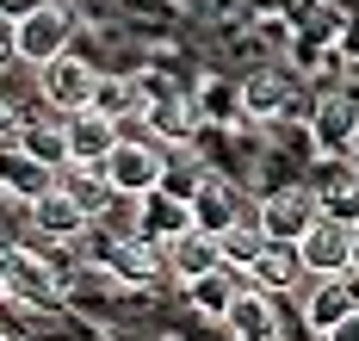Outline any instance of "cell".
<instances>
[{"instance_id":"9c48e42d","label":"cell","mask_w":359,"mask_h":341,"mask_svg":"<svg viewBox=\"0 0 359 341\" xmlns=\"http://www.w3.org/2000/svg\"><path fill=\"white\" fill-rule=\"evenodd\" d=\"M111 273H118L124 286H155L161 273H174V267H168V242H155V236H124V242H111Z\"/></svg>"},{"instance_id":"9a60e30c","label":"cell","mask_w":359,"mask_h":341,"mask_svg":"<svg viewBox=\"0 0 359 341\" xmlns=\"http://www.w3.org/2000/svg\"><path fill=\"white\" fill-rule=\"evenodd\" d=\"M149 131L161 137V143H174V149H186L198 131H205V112H198V100H186V93H174V100H161V106H149Z\"/></svg>"},{"instance_id":"d4e9b609","label":"cell","mask_w":359,"mask_h":341,"mask_svg":"<svg viewBox=\"0 0 359 341\" xmlns=\"http://www.w3.org/2000/svg\"><path fill=\"white\" fill-rule=\"evenodd\" d=\"M19 137H25V118H19V106L0 93V143H19Z\"/></svg>"},{"instance_id":"7c38bea8","label":"cell","mask_w":359,"mask_h":341,"mask_svg":"<svg viewBox=\"0 0 359 341\" xmlns=\"http://www.w3.org/2000/svg\"><path fill=\"white\" fill-rule=\"evenodd\" d=\"M32 224L50 236V242H74V236H87V211H81V199L74 192H62V187H50L43 199H32Z\"/></svg>"},{"instance_id":"2e32d148","label":"cell","mask_w":359,"mask_h":341,"mask_svg":"<svg viewBox=\"0 0 359 341\" xmlns=\"http://www.w3.org/2000/svg\"><path fill=\"white\" fill-rule=\"evenodd\" d=\"M353 310L359 304H353V292H347V279H316L310 298H304V323H310L316 335H328V329H341Z\"/></svg>"},{"instance_id":"83f0119b","label":"cell","mask_w":359,"mask_h":341,"mask_svg":"<svg viewBox=\"0 0 359 341\" xmlns=\"http://www.w3.org/2000/svg\"><path fill=\"white\" fill-rule=\"evenodd\" d=\"M323 341H359V310H353V316H347V323H341V329H328Z\"/></svg>"},{"instance_id":"4fadbf2b","label":"cell","mask_w":359,"mask_h":341,"mask_svg":"<svg viewBox=\"0 0 359 341\" xmlns=\"http://www.w3.org/2000/svg\"><path fill=\"white\" fill-rule=\"evenodd\" d=\"M0 279L13 286V292H25V298H56V273L50 261H37L32 248H19V242H0Z\"/></svg>"},{"instance_id":"30bf717a","label":"cell","mask_w":359,"mask_h":341,"mask_svg":"<svg viewBox=\"0 0 359 341\" xmlns=\"http://www.w3.org/2000/svg\"><path fill=\"white\" fill-rule=\"evenodd\" d=\"M310 137H316V149H323V161L328 155H347L359 143V100H323L316 112H310Z\"/></svg>"},{"instance_id":"ba28073f","label":"cell","mask_w":359,"mask_h":341,"mask_svg":"<svg viewBox=\"0 0 359 341\" xmlns=\"http://www.w3.org/2000/svg\"><path fill=\"white\" fill-rule=\"evenodd\" d=\"M316 199H323V218H334V224H359V161L328 155L323 180H316Z\"/></svg>"},{"instance_id":"8fae6325","label":"cell","mask_w":359,"mask_h":341,"mask_svg":"<svg viewBox=\"0 0 359 341\" xmlns=\"http://www.w3.org/2000/svg\"><path fill=\"white\" fill-rule=\"evenodd\" d=\"M69 143H74V161L106 168L111 149L124 143V131H118V118H106V112H74L69 118ZM74 161H69V168H74Z\"/></svg>"},{"instance_id":"6da1fadb","label":"cell","mask_w":359,"mask_h":341,"mask_svg":"<svg viewBox=\"0 0 359 341\" xmlns=\"http://www.w3.org/2000/svg\"><path fill=\"white\" fill-rule=\"evenodd\" d=\"M254 224L266 242H304L323 224V199H316V187H273L254 205Z\"/></svg>"},{"instance_id":"484cf974","label":"cell","mask_w":359,"mask_h":341,"mask_svg":"<svg viewBox=\"0 0 359 341\" xmlns=\"http://www.w3.org/2000/svg\"><path fill=\"white\" fill-rule=\"evenodd\" d=\"M6 62H19V19L0 13V69H6Z\"/></svg>"},{"instance_id":"ffe728a7","label":"cell","mask_w":359,"mask_h":341,"mask_svg":"<svg viewBox=\"0 0 359 341\" xmlns=\"http://www.w3.org/2000/svg\"><path fill=\"white\" fill-rule=\"evenodd\" d=\"M236 335H248V341H260V335H273V298L260 292V286H248L242 298L229 304V316H223Z\"/></svg>"},{"instance_id":"277c9868","label":"cell","mask_w":359,"mask_h":341,"mask_svg":"<svg viewBox=\"0 0 359 341\" xmlns=\"http://www.w3.org/2000/svg\"><path fill=\"white\" fill-rule=\"evenodd\" d=\"M106 180H111V192L149 199V192H161V180H168V161H161V149H149V143H118L111 161H106Z\"/></svg>"},{"instance_id":"52a82bcc","label":"cell","mask_w":359,"mask_h":341,"mask_svg":"<svg viewBox=\"0 0 359 341\" xmlns=\"http://www.w3.org/2000/svg\"><path fill=\"white\" fill-rule=\"evenodd\" d=\"M242 106H248V118H260V124H279V118L304 112V93H297V81H291V75L260 69V75L242 87Z\"/></svg>"},{"instance_id":"5b68a950","label":"cell","mask_w":359,"mask_h":341,"mask_svg":"<svg viewBox=\"0 0 359 341\" xmlns=\"http://www.w3.org/2000/svg\"><path fill=\"white\" fill-rule=\"evenodd\" d=\"M93 93H100V69L93 62H81V56H56L50 69H43V100L56 106V112H93Z\"/></svg>"},{"instance_id":"f1b7e54d","label":"cell","mask_w":359,"mask_h":341,"mask_svg":"<svg viewBox=\"0 0 359 341\" xmlns=\"http://www.w3.org/2000/svg\"><path fill=\"white\" fill-rule=\"evenodd\" d=\"M347 292H353V304H359V273H347Z\"/></svg>"},{"instance_id":"d6986e66","label":"cell","mask_w":359,"mask_h":341,"mask_svg":"<svg viewBox=\"0 0 359 341\" xmlns=\"http://www.w3.org/2000/svg\"><path fill=\"white\" fill-rule=\"evenodd\" d=\"M192 229V205L186 199H174V192H149L143 199V236H155V242H174V236H186Z\"/></svg>"},{"instance_id":"603a6c76","label":"cell","mask_w":359,"mask_h":341,"mask_svg":"<svg viewBox=\"0 0 359 341\" xmlns=\"http://www.w3.org/2000/svg\"><path fill=\"white\" fill-rule=\"evenodd\" d=\"M143 100H137V81H106L100 75V93H93V112H106V118H124V112H137Z\"/></svg>"},{"instance_id":"5bb4252c","label":"cell","mask_w":359,"mask_h":341,"mask_svg":"<svg viewBox=\"0 0 359 341\" xmlns=\"http://www.w3.org/2000/svg\"><path fill=\"white\" fill-rule=\"evenodd\" d=\"M168 267H174V279H205V273H217L223 267V242L217 236H205V229H186V236H174L168 242Z\"/></svg>"},{"instance_id":"4316f807","label":"cell","mask_w":359,"mask_h":341,"mask_svg":"<svg viewBox=\"0 0 359 341\" xmlns=\"http://www.w3.org/2000/svg\"><path fill=\"white\" fill-rule=\"evenodd\" d=\"M37 6H43V0H0V13H6V19H25V13H37Z\"/></svg>"},{"instance_id":"7a4b0ae2","label":"cell","mask_w":359,"mask_h":341,"mask_svg":"<svg viewBox=\"0 0 359 341\" xmlns=\"http://www.w3.org/2000/svg\"><path fill=\"white\" fill-rule=\"evenodd\" d=\"M74 44V13L62 0H43L37 13L19 19V62H37V69H50L56 56H69Z\"/></svg>"},{"instance_id":"ac0fdd59","label":"cell","mask_w":359,"mask_h":341,"mask_svg":"<svg viewBox=\"0 0 359 341\" xmlns=\"http://www.w3.org/2000/svg\"><path fill=\"white\" fill-rule=\"evenodd\" d=\"M248 279L260 292H291L297 279H304V255H297V242H266V255L248 267Z\"/></svg>"},{"instance_id":"cb8c5ba5","label":"cell","mask_w":359,"mask_h":341,"mask_svg":"<svg viewBox=\"0 0 359 341\" xmlns=\"http://www.w3.org/2000/svg\"><path fill=\"white\" fill-rule=\"evenodd\" d=\"M236 100H242V93H229V87H217V81H211V87L198 93V112H205V118H229Z\"/></svg>"},{"instance_id":"8992f818","label":"cell","mask_w":359,"mask_h":341,"mask_svg":"<svg viewBox=\"0 0 359 341\" xmlns=\"http://www.w3.org/2000/svg\"><path fill=\"white\" fill-rule=\"evenodd\" d=\"M236 224H254V205L229 187V180H205V187L192 192V229H205V236L223 242Z\"/></svg>"},{"instance_id":"7402d4cb","label":"cell","mask_w":359,"mask_h":341,"mask_svg":"<svg viewBox=\"0 0 359 341\" xmlns=\"http://www.w3.org/2000/svg\"><path fill=\"white\" fill-rule=\"evenodd\" d=\"M260 255H266V236H260V224H236L229 236H223V267H229V273H248Z\"/></svg>"},{"instance_id":"e0dca14e","label":"cell","mask_w":359,"mask_h":341,"mask_svg":"<svg viewBox=\"0 0 359 341\" xmlns=\"http://www.w3.org/2000/svg\"><path fill=\"white\" fill-rule=\"evenodd\" d=\"M13 149L37 161V168H50V174H62L74 161V143H69V124H25V137L13 143Z\"/></svg>"},{"instance_id":"44dd1931","label":"cell","mask_w":359,"mask_h":341,"mask_svg":"<svg viewBox=\"0 0 359 341\" xmlns=\"http://www.w3.org/2000/svg\"><path fill=\"white\" fill-rule=\"evenodd\" d=\"M186 292H192V304H198V310H211V316H229V304L242 298V286L229 279V267H217V273H205V279H192Z\"/></svg>"},{"instance_id":"3957f363","label":"cell","mask_w":359,"mask_h":341,"mask_svg":"<svg viewBox=\"0 0 359 341\" xmlns=\"http://www.w3.org/2000/svg\"><path fill=\"white\" fill-rule=\"evenodd\" d=\"M297 255H304V273H310V279H347V273L359 267L353 224H334V218H323V224L297 242Z\"/></svg>"}]
</instances>
